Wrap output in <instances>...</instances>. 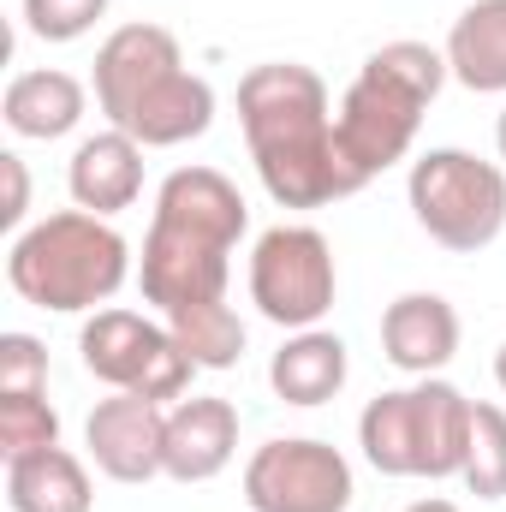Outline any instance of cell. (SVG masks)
I'll list each match as a JSON object with an SVG mask.
<instances>
[{
    "mask_svg": "<svg viewBox=\"0 0 506 512\" xmlns=\"http://www.w3.org/2000/svg\"><path fill=\"white\" fill-rule=\"evenodd\" d=\"M239 126L262 173V191L280 209H322L370 185L334 137L328 84L298 60H268L239 78Z\"/></svg>",
    "mask_w": 506,
    "mask_h": 512,
    "instance_id": "cell-1",
    "label": "cell"
},
{
    "mask_svg": "<svg viewBox=\"0 0 506 512\" xmlns=\"http://www.w3.org/2000/svg\"><path fill=\"white\" fill-rule=\"evenodd\" d=\"M251 227L239 185L215 167H179L155 191V221L143 239V298L155 310L227 298L233 251Z\"/></svg>",
    "mask_w": 506,
    "mask_h": 512,
    "instance_id": "cell-2",
    "label": "cell"
},
{
    "mask_svg": "<svg viewBox=\"0 0 506 512\" xmlns=\"http://www.w3.org/2000/svg\"><path fill=\"white\" fill-rule=\"evenodd\" d=\"M447 54H435L429 42H387L364 60V72L352 78L340 114H334V137L346 149V161L376 179L393 161H405V149L417 143V126L429 114V102L447 84Z\"/></svg>",
    "mask_w": 506,
    "mask_h": 512,
    "instance_id": "cell-3",
    "label": "cell"
},
{
    "mask_svg": "<svg viewBox=\"0 0 506 512\" xmlns=\"http://www.w3.org/2000/svg\"><path fill=\"white\" fill-rule=\"evenodd\" d=\"M131 274V245L90 209H60L48 221H36L30 233L12 239L6 251V280L24 304L54 310V316H78L108 304Z\"/></svg>",
    "mask_w": 506,
    "mask_h": 512,
    "instance_id": "cell-4",
    "label": "cell"
},
{
    "mask_svg": "<svg viewBox=\"0 0 506 512\" xmlns=\"http://www.w3.org/2000/svg\"><path fill=\"white\" fill-rule=\"evenodd\" d=\"M405 197H411L417 227L453 256L489 251L506 227V173L465 149H429L411 167Z\"/></svg>",
    "mask_w": 506,
    "mask_h": 512,
    "instance_id": "cell-5",
    "label": "cell"
},
{
    "mask_svg": "<svg viewBox=\"0 0 506 512\" xmlns=\"http://www.w3.org/2000/svg\"><path fill=\"white\" fill-rule=\"evenodd\" d=\"M84 370L114 393H137V399H185V387L197 376V364L185 358V346L173 340V328L137 316V310H96L78 334Z\"/></svg>",
    "mask_w": 506,
    "mask_h": 512,
    "instance_id": "cell-6",
    "label": "cell"
},
{
    "mask_svg": "<svg viewBox=\"0 0 506 512\" xmlns=\"http://www.w3.org/2000/svg\"><path fill=\"white\" fill-rule=\"evenodd\" d=\"M334 251L316 227H268L251 251V304L280 328H316L334 310Z\"/></svg>",
    "mask_w": 506,
    "mask_h": 512,
    "instance_id": "cell-7",
    "label": "cell"
},
{
    "mask_svg": "<svg viewBox=\"0 0 506 512\" xmlns=\"http://www.w3.org/2000/svg\"><path fill=\"white\" fill-rule=\"evenodd\" d=\"M251 512H346L352 507V465L328 441L292 435L256 447L245 465Z\"/></svg>",
    "mask_w": 506,
    "mask_h": 512,
    "instance_id": "cell-8",
    "label": "cell"
},
{
    "mask_svg": "<svg viewBox=\"0 0 506 512\" xmlns=\"http://www.w3.org/2000/svg\"><path fill=\"white\" fill-rule=\"evenodd\" d=\"M185 60H179V42L173 30L161 24H120L102 48H96V102L108 114V126H126V114L161 84L173 78Z\"/></svg>",
    "mask_w": 506,
    "mask_h": 512,
    "instance_id": "cell-9",
    "label": "cell"
},
{
    "mask_svg": "<svg viewBox=\"0 0 506 512\" xmlns=\"http://www.w3.org/2000/svg\"><path fill=\"white\" fill-rule=\"evenodd\" d=\"M84 435H90V453H96V471L102 477H114V483H149V477H161L167 411L155 399H137V393L102 399L90 411Z\"/></svg>",
    "mask_w": 506,
    "mask_h": 512,
    "instance_id": "cell-10",
    "label": "cell"
},
{
    "mask_svg": "<svg viewBox=\"0 0 506 512\" xmlns=\"http://www.w3.org/2000/svg\"><path fill=\"white\" fill-rule=\"evenodd\" d=\"M239 453V411L215 393L179 399L167 411V447H161V477L173 483H209L233 465Z\"/></svg>",
    "mask_w": 506,
    "mask_h": 512,
    "instance_id": "cell-11",
    "label": "cell"
},
{
    "mask_svg": "<svg viewBox=\"0 0 506 512\" xmlns=\"http://www.w3.org/2000/svg\"><path fill=\"white\" fill-rule=\"evenodd\" d=\"M381 352L405 376H435L459 352V310L441 292H405L381 316Z\"/></svg>",
    "mask_w": 506,
    "mask_h": 512,
    "instance_id": "cell-12",
    "label": "cell"
},
{
    "mask_svg": "<svg viewBox=\"0 0 506 512\" xmlns=\"http://www.w3.org/2000/svg\"><path fill=\"white\" fill-rule=\"evenodd\" d=\"M66 185H72V203L90 209V215H120L137 203L143 191V143L126 131H96L72 149V167H66Z\"/></svg>",
    "mask_w": 506,
    "mask_h": 512,
    "instance_id": "cell-13",
    "label": "cell"
},
{
    "mask_svg": "<svg viewBox=\"0 0 506 512\" xmlns=\"http://www.w3.org/2000/svg\"><path fill=\"white\" fill-rule=\"evenodd\" d=\"M215 126V90L197 78V72H173V78H161L137 108L126 114V137H137L143 149H173V143H191V137H203V131Z\"/></svg>",
    "mask_w": 506,
    "mask_h": 512,
    "instance_id": "cell-14",
    "label": "cell"
},
{
    "mask_svg": "<svg viewBox=\"0 0 506 512\" xmlns=\"http://www.w3.org/2000/svg\"><path fill=\"white\" fill-rule=\"evenodd\" d=\"M447 72L477 90V96H501L506 90V0H471L453 30H447Z\"/></svg>",
    "mask_w": 506,
    "mask_h": 512,
    "instance_id": "cell-15",
    "label": "cell"
},
{
    "mask_svg": "<svg viewBox=\"0 0 506 512\" xmlns=\"http://www.w3.org/2000/svg\"><path fill=\"white\" fill-rule=\"evenodd\" d=\"M0 120L18 137L54 143L84 120V84L72 72H18L0 96Z\"/></svg>",
    "mask_w": 506,
    "mask_h": 512,
    "instance_id": "cell-16",
    "label": "cell"
},
{
    "mask_svg": "<svg viewBox=\"0 0 506 512\" xmlns=\"http://www.w3.org/2000/svg\"><path fill=\"white\" fill-rule=\"evenodd\" d=\"M268 382H274V393L286 405H328L346 387V340L340 334H322V328H298L274 352Z\"/></svg>",
    "mask_w": 506,
    "mask_h": 512,
    "instance_id": "cell-17",
    "label": "cell"
},
{
    "mask_svg": "<svg viewBox=\"0 0 506 512\" xmlns=\"http://www.w3.org/2000/svg\"><path fill=\"white\" fill-rule=\"evenodd\" d=\"M90 471L66 447H42L6 459V507L12 512H90Z\"/></svg>",
    "mask_w": 506,
    "mask_h": 512,
    "instance_id": "cell-18",
    "label": "cell"
},
{
    "mask_svg": "<svg viewBox=\"0 0 506 512\" xmlns=\"http://www.w3.org/2000/svg\"><path fill=\"white\" fill-rule=\"evenodd\" d=\"M167 328H173V340L185 346V358L197 370H233L245 358V322L227 310V298L179 304V310H167Z\"/></svg>",
    "mask_w": 506,
    "mask_h": 512,
    "instance_id": "cell-19",
    "label": "cell"
},
{
    "mask_svg": "<svg viewBox=\"0 0 506 512\" xmlns=\"http://www.w3.org/2000/svg\"><path fill=\"white\" fill-rule=\"evenodd\" d=\"M459 483L477 501H501L506 495V411L501 405H471V447H465Z\"/></svg>",
    "mask_w": 506,
    "mask_h": 512,
    "instance_id": "cell-20",
    "label": "cell"
},
{
    "mask_svg": "<svg viewBox=\"0 0 506 512\" xmlns=\"http://www.w3.org/2000/svg\"><path fill=\"white\" fill-rule=\"evenodd\" d=\"M42 447H60L54 405L42 393H0V453L24 459V453H42Z\"/></svg>",
    "mask_w": 506,
    "mask_h": 512,
    "instance_id": "cell-21",
    "label": "cell"
},
{
    "mask_svg": "<svg viewBox=\"0 0 506 512\" xmlns=\"http://www.w3.org/2000/svg\"><path fill=\"white\" fill-rule=\"evenodd\" d=\"M102 12L108 0H24V24L42 42H78L84 30H96Z\"/></svg>",
    "mask_w": 506,
    "mask_h": 512,
    "instance_id": "cell-22",
    "label": "cell"
},
{
    "mask_svg": "<svg viewBox=\"0 0 506 512\" xmlns=\"http://www.w3.org/2000/svg\"><path fill=\"white\" fill-rule=\"evenodd\" d=\"M48 387V352L30 334H0V393H42Z\"/></svg>",
    "mask_w": 506,
    "mask_h": 512,
    "instance_id": "cell-23",
    "label": "cell"
},
{
    "mask_svg": "<svg viewBox=\"0 0 506 512\" xmlns=\"http://www.w3.org/2000/svg\"><path fill=\"white\" fill-rule=\"evenodd\" d=\"M0 173H6V209H0V221H6V227H18V221H24V203H30L24 161H18V155H0Z\"/></svg>",
    "mask_w": 506,
    "mask_h": 512,
    "instance_id": "cell-24",
    "label": "cell"
},
{
    "mask_svg": "<svg viewBox=\"0 0 506 512\" xmlns=\"http://www.w3.org/2000/svg\"><path fill=\"white\" fill-rule=\"evenodd\" d=\"M405 512H459L453 501H417V507H405Z\"/></svg>",
    "mask_w": 506,
    "mask_h": 512,
    "instance_id": "cell-25",
    "label": "cell"
},
{
    "mask_svg": "<svg viewBox=\"0 0 506 512\" xmlns=\"http://www.w3.org/2000/svg\"><path fill=\"white\" fill-rule=\"evenodd\" d=\"M495 382H501V393H506V346H501V358H495Z\"/></svg>",
    "mask_w": 506,
    "mask_h": 512,
    "instance_id": "cell-26",
    "label": "cell"
},
{
    "mask_svg": "<svg viewBox=\"0 0 506 512\" xmlns=\"http://www.w3.org/2000/svg\"><path fill=\"white\" fill-rule=\"evenodd\" d=\"M495 143H501V161H506V114H501V126H495Z\"/></svg>",
    "mask_w": 506,
    "mask_h": 512,
    "instance_id": "cell-27",
    "label": "cell"
}]
</instances>
